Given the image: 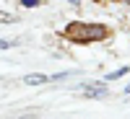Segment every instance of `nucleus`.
Masks as SVG:
<instances>
[{
    "label": "nucleus",
    "mask_w": 130,
    "mask_h": 119,
    "mask_svg": "<svg viewBox=\"0 0 130 119\" xmlns=\"http://www.w3.org/2000/svg\"><path fill=\"white\" fill-rule=\"evenodd\" d=\"M65 34H68L73 41H78V44H89V41H102L107 39V26H99V23H68L65 26Z\"/></svg>",
    "instance_id": "1"
},
{
    "label": "nucleus",
    "mask_w": 130,
    "mask_h": 119,
    "mask_svg": "<svg viewBox=\"0 0 130 119\" xmlns=\"http://www.w3.org/2000/svg\"><path fill=\"white\" fill-rule=\"evenodd\" d=\"M24 83L26 85H42V83H50V78H47L44 73H31V75L24 78Z\"/></svg>",
    "instance_id": "2"
},
{
    "label": "nucleus",
    "mask_w": 130,
    "mask_h": 119,
    "mask_svg": "<svg viewBox=\"0 0 130 119\" xmlns=\"http://www.w3.org/2000/svg\"><path fill=\"white\" fill-rule=\"evenodd\" d=\"M125 73H127V67H120V70H115V73H107L104 80H117V78H122Z\"/></svg>",
    "instance_id": "3"
},
{
    "label": "nucleus",
    "mask_w": 130,
    "mask_h": 119,
    "mask_svg": "<svg viewBox=\"0 0 130 119\" xmlns=\"http://www.w3.org/2000/svg\"><path fill=\"white\" fill-rule=\"evenodd\" d=\"M13 21H18L13 13H5V10H0V23H13Z\"/></svg>",
    "instance_id": "4"
},
{
    "label": "nucleus",
    "mask_w": 130,
    "mask_h": 119,
    "mask_svg": "<svg viewBox=\"0 0 130 119\" xmlns=\"http://www.w3.org/2000/svg\"><path fill=\"white\" fill-rule=\"evenodd\" d=\"M13 44H18V41H8V39H0V49H10Z\"/></svg>",
    "instance_id": "5"
},
{
    "label": "nucleus",
    "mask_w": 130,
    "mask_h": 119,
    "mask_svg": "<svg viewBox=\"0 0 130 119\" xmlns=\"http://www.w3.org/2000/svg\"><path fill=\"white\" fill-rule=\"evenodd\" d=\"M21 5H24V8H37L39 0H21Z\"/></svg>",
    "instance_id": "6"
},
{
    "label": "nucleus",
    "mask_w": 130,
    "mask_h": 119,
    "mask_svg": "<svg viewBox=\"0 0 130 119\" xmlns=\"http://www.w3.org/2000/svg\"><path fill=\"white\" fill-rule=\"evenodd\" d=\"M65 3H73V5H78V3H81V0H65Z\"/></svg>",
    "instance_id": "7"
},
{
    "label": "nucleus",
    "mask_w": 130,
    "mask_h": 119,
    "mask_svg": "<svg viewBox=\"0 0 130 119\" xmlns=\"http://www.w3.org/2000/svg\"><path fill=\"white\" fill-rule=\"evenodd\" d=\"M125 93H127V96H130V85H127V88H125Z\"/></svg>",
    "instance_id": "8"
},
{
    "label": "nucleus",
    "mask_w": 130,
    "mask_h": 119,
    "mask_svg": "<svg viewBox=\"0 0 130 119\" xmlns=\"http://www.w3.org/2000/svg\"><path fill=\"white\" fill-rule=\"evenodd\" d=\"M125 3H127V5H130V0H125Z\"/></svg>",
    "instance_id": "9"
}]
</instances>
